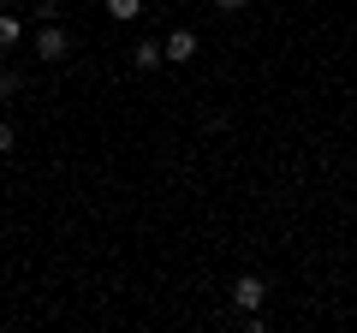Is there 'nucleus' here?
I'll return each instance as SVG.
<instances>
[{
    "label": "nucleus",
    "instance_id": "f257e3e1",
    "mask_svg": "<svg viewBox=\"0 0 357 333\" xmlns=\"http://www.w3.org/2000/svg\"><path fill=\"white\" fill-rule=\"evenodd\" d=\"M262 297H268V286H262V274H238L232 280V309H262Z\"/></svg>",
    "mask_w": 357,
    "mask_h": 333
},
{
    "label": "nucleus",
    "instance_id": "f03ea898",
    "mask_svg": "<svg viewBox=\"0 0 357 333\" xmlns=\"http://www.w3.org/2000/svg\"><path fill=\"white\" fill-rule=\"evenodd\" d=\"M66 54H72V36L60 24H42L36 30V60H66Z\"/></svg>",
    "mask_w": 357,
    "mask_h": 333
},
{
    "label": "nucleus",
    "instance_id": "7ed1b4c3",
    "mask_svg": "<svg viewBox=\"0 0 357 333\" xmlns=\"http://www.w3.org/2000/svg\"><path fill=\"white\" fill-rule=\"evenodd\" d=\"M161 54H167V60H173V65L197 60V30H173V36L161 42Z\"/></svg>",
    "mask_w": 357,
    "mask_h": 333
},
{
    "label": "nucleus",
    "instance_id": "20e7f679",
    "mask_svg": "<svg viewBox=\"0 0 357 333\" xmlns=\"http://www.w3.org/2000/svg\"><path fill=\"white\" fill-rule=\"evenodd\" d=\"M161 60H167V54H161V42H137V48H131V65H137V72H155Z\"/></svg>",
    "mask_w": 357,
    "mask_h": 333
},
{
    "label": "nucleus",
    "instance_id": "39448f33",
    "mask_svg": "<svg viewBox=\"0 0 357 333\" xmlns=\"http://www.w3.org/2000/svg\"><path fill=\"white\" fill-rule=\"evenodd\" d=\"M137 13H143V0H107V18H119V24H131Z\"/></svg>",
    "mask_w": 357,
    "mask_h": 333
},
{
    "label": "nucleus",
    "instance_id": "423d86ee",
    "mask_svg": "<svg viewBox=\"0 0 357 333\" xmlns=\"http://www.w3.org/2000/svg\"><path fill=\"white\" fill-rule=\"evenodd\" d=\"M18 36H24V24H18V18L13 13H0V48H13V42Z\"/></svg>",
    "mask_w": 357,
    "mask_h": 333
},
{
    "label": "nucleus",
    "instance_id": "0eeeda50",
    "mask_svg": "<svg viewBox=\"0 0 357 333\" xmlns=\"http://www.w3.org/2000/svg\"><path fill=\"white\" fill-rule=\"evenodd\" d=\"M13 90H18V77H13V72H0V107H6V95H13Z\"/></svg>",
    "mask_w": 357,
    "mask_h": 333
},
{
    "label": "nucleus",
    "instance_id": "6e6552de",
    "mask_svg": "<svg viewBox=\"0 0 357 333\" xmlns=\"http://www.w3.org/2000/svg\"><path fill=\"white\" fill-rule=\"evenodd\" d=\"M13 143H18V131H13V125H6V119H0V155L13 149Z\"/></svg>",
    "mask_w": 357,
    "mask_h": 333
},
{
    "label": "nucleus",
    "instance_id": "1a4fd4ad",
    "mask_svg": "<svg viewBox=\"0 0 357 333\" xmlns=\"http://www.w3.org/2000/svg\"><path fill=\"white\" fill-rule=\"evenodd\" d=\"M215 6H220V13H238V6H244V0H215Z\"/></svg>",
    "mask_w": 357,
    "mask_h": 333
},
{
    "label": "nucleus",
    "instance_id": "9d476101",
    "mask_svg": "<svg viewBox=\"0 0 357 333\" xmlns=\"http://www.w3.org/2000/svg\"><path fill=\"white\" fill-rule=\"evenodd\" d=\"M0 6H24V0H0Z\"/></svg>",
    "mask_w": 357,
    "mask_h": 333
}]
</instances>
